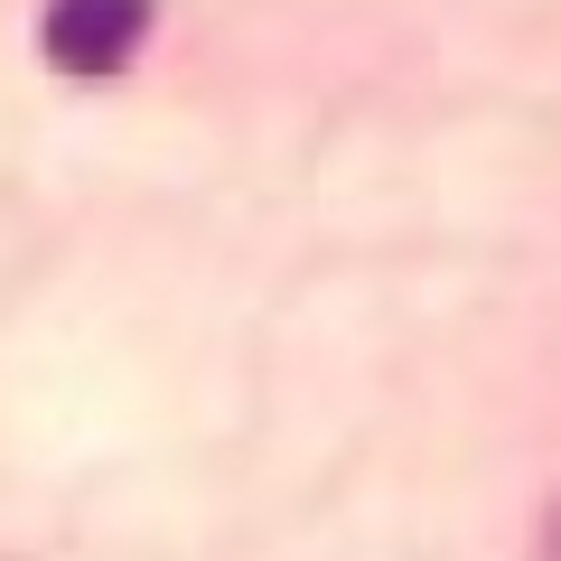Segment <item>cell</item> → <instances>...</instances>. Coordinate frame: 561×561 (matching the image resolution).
<instances>
[{
    "label": "cell",
    "instance_id": "obj_1",
    "mask_svg": "<svg viewBox=\"0 0 561 561\" xmlns=\"http://www.w3.org/2000/svg\"><path fill=\"white\" fill-rule=\"evenodd\" d=\"M140 38H150V0H47L38 20L47 66H66V76H113V66H131Z\"/></svg>",
    "mask_w": 561,
    "mask_h": 561
},
{
    "label": "cell",
    "instance_id": "obj_2",
    "mask_svg": "<svg viewBox=\"0 0 561 561\" xmlns=\"http://www.w3.org/2000/svg\"><path fill=\"white\" fill-rule=\"evenodd\" d=\"M552 561H561V524H552Z\"/></svg>",
    "mask_w": 561,
    "mask_h": 561
}]
</instances>
